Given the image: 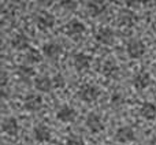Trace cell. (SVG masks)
Wrapping results in <instances>:
<instances>
[{
	"instance_id": "obj_1",
	"label": "cell",
	"mask_w": 156,
	"mask_h": 145,
	"mask_svg": "<svg viewBox=\"0 0 156 145\" xmlns=\"http://www.w3.org/2000/svg\"><path fill=\"white\" fill-rule=\"evenodd\" d=\"M100 93H101V90H100L99 86L88 83V85H83L82 88L80 89L78 96H80V99L85 103H93L100 97Z\"/></svg>"
},
{
	"instance_id": "obj_2",
	"label": "cell",
	"mask_w": 156,
	"mask_h": 145,
	"mask_svg": "<svg viewBox=\"0 0 156 145\" xmlns=\"http://www.w3.org/2000/svg\"><path fill=\"white\" fill-rule=\"evenodd\" d=\"M145 51H147L145 44H144L141 40L134 38V40H132V41L127 43L126 52H127V55H129L130 59H140V58L144 56Z\"/></svg>"
},
{
	"instance_id": "obj_3",
	"label": "cell",
	"mask_w": 156,
	"mask_h": 145,
	"mask_svg": "<svg viewBox=\"0 0 156 145\" xmlns=\"http://www.w3.org/2000/svg\"><path fill=\"white\" fill-rule=\"evenodd\" d=\"M85 30H86L85 25H83L81 21H77V19H71L65 27V33L70 38H73V40L81 38V36L85 33Z\"/></svg>"
},
{
	"instance_id": "obj_4",
	"label": "cell",
	"mask_w": 156,
	"mask_h": 145,
	"mask_svg": "<svg viewBox=\"0 0 156 145\" xmlns=\"http://www.w3.org/2000/svg\"><path fill=\"white\" fill-rule=\"evenodd\" d=\"M115 140L118 143L126 144V143H132L136 140V133L134 129L132 126H122L116 130L115 133Z\"/></svg>"
},
{
	"instance_id": "obj_5",
	"label": "cell",
	"mask_w": 156,
	"mask_h": 145,
	"mask_svg": "<svg viewBox=\"0 0 156 145\" xmlns=\"http://www.w3.org/2000/svg\"><path fill=\"white\" fill-rule=\"evenodd\" d=\"M55 22H56L55 16L52 15V14L47 12V11H43V12H40L37 15V18H36V25H37V27L40 30H48V29H51V27H54Z\"/></svg>"
},
{
	"instance_id": "obj_6",
	"label": "cell",
	"mask_w": 156,
	"mask_h": 145,
	"mask_svg": "<svg viewBox=\"0 0 156 145\" xmlns=\"http://www.w3.org/2000/svg\"><path fill=\"white\" fill-rule=\"evenodd\" d=\"M96 41L103 45H111L115 40V33L110 27H100L96 32Z\"/></svg>"
},
{
	"instance_id": "obj_7",
	"label": "cell",
	"mask_w": 156,
	"mask_h": 145,
	"mask_svg": "<svg viewBox=\"0 0 156 145\" xmlns=\"http://www.w3.org/2000/svg\"><path fill=\"white\" fill-rule=\"evenodd\" d=\"M149 85H151V75H149V72L141 70L133 77V86L137 90H144Z\"/></svg>"
},
{
	"instance_id": "obj_8",
	"label": "cell",
	"mask_w": 156,
	"mask_h": 145,
	"mask_svg": "<svg viewBox=\"0 0 156 145\" xmlns=\"http://www.w3.org/2000/svg\"><path fill=\"white\" fill-rule=\"evenodd\" d=\"M33 134H34L36 141L38 143H48L51 140V129L44 123H38L33 129Z\"/></svg>"
},
{
	"instance_id": "obj_9",
	"label": "cell",
	"mask_w": 156,
	"mask_h": 145,
	"mask_svg": "<svg viewBox=\"0 0 156 145\" xmlns=\"http://www.w3.org/2000/svg\"><path fill=\"white\" fill-rule=\"evenodd\" d=\"M86 126L92 133H100L104 130V125L103 121L96 112H90L86 116Z\"/></svg>"
},
{
	"instance_id": "obj_10",
	"label": "cell",
	"mask_w": 156,
	"mask_h": 145,
	"mask_svg": "<svg viewBox=\"0 0 156 145\" xmlns=\"http://www.w3.org/2000/svg\"><path fill=\"white\" fill-rule=\"evenodd\" d=\"M25 110L30 111V112H37L43 108V99L38 94H29V96L25 99L23 103Z\"/></svg>"
},
{
	"instance_id": "obj_11",
	"label": "cell",
	"mask_w": 156,
	"mask_h": 145,
	"mask_svg": "<svg viewBox=\"0 0 156 145\" xmlns=\"http://www.w3.org/2000/svg\"><path fill=\"white\" fill-rule=\"evenodd\" d=\"M105 4L101 2V0H90V2L86 4V12H88L89 16L92 18H96V16L104 14L105 11Z\"/></svg>"
},
{
	"instance_id": "obj_12",
	"label": "cell",
	"mask_w": 156,
	"mask_h": 145,
	"mask_svg": "<svg viewBox=\"0 0 156 145\" xmlns=\"http://www.w3.org/2000/svg\"><path fill=\"white\" fill-rule=\"evenodd\" d=\"M73 65L77 71H85L90 66V56L83 52H78L73 56Z\"/></svg>"
},
{
	"instance_id": "obj_13",
	"label": "cell",
	"mask_w": 156,
	"mask_h": 145,
	"mask_svg": "<svg viewBox=\"0 0 156 145\" xmlns=\"http://www.w3.org/2000/svg\"><path fill=\"white\" fill-rule=\"evenodd\" d=\"M77 116V111L74 108L69 107V105H63L59 111L56 112V118L58 121L63 122V123H69V122H73Z\"/></svg>"
},
{
	"instance_id": "obj_14",
	"label": "cell",
	"mask_w": 156,
	"mask_h": 145,
	"mask_svg": "<svg viewBox=\"0 0 156 145\" xmlns=\"http://www.w3.org/2000/svg\"><path fill=\"white\" fill-rule=\"evenodd\" d=\"M43 54L48 59H58L62 55V47L58 43H47L43 47Z\"/></svg>"
},
{
	"instance_id": "obj_15",
	"label": "cell",
	"mask_w": 156,
	"mask_h": 145,
	"mask_svg": "<svg viewBox=\"0 0 156 145\" xmlns=\"http://www.w3.org/2000/svg\"><path fill=\"white\" fill-rule=\"evenodd\" d=\"M34 88L40 92L48 93L52 88H54V81L48 77V75H40L34 80Z\"/></svg>"
},
{
	"instance_id": "obj_16",
	"label": "cell",
	"mask_w": 156,
	"mask_h": 145,
	"mask_svg": "<svg viewBox=\"0 0 156 145\" xmlns=\"http://www.w3.org/2000/svg\"><path fill=\"white\" fill-rule=\"evenodd\" d=\"M2 130L4 133H7L8 136H16L19 132V125H18V121L12 116L10 118H5L2 123Z\"/></svg>"
},
{
	"instance_id": "obj_17",
	"label": "cell",
	"mask_w": 156,
	"mask_h": 145,
	"mask_svg": "<svg viewBox=\"0 0 156 145\" xmlns=\"http://www.w3.org/2000/svg\"><path fill=\"white\" fill-rule=\"evenodd\" d=\"M10 44L16 51H23V49L29 48V38H27L23 33H18V34H15L11 38Z\"/></svg>"
},
{
	"instance_id": "obj_18",
	"label": "cell",
	"mask_w": 156,
	"mask_h": 145,
	"mask_svg": "<svg viewBox=\"0 0 156 145\" xmlns=\"http://www.w3.org/2000/svg\"><path fill=\"white\" fill-rule=\"evenodd\" d=\"M140 114L147 121H154L156 118V105L151 101L143 103V105H141V108H140Z\"/></svg>"
},
{
	"instance_id": "obj_19",
	"label": "cell",
	"mask_w": 156,
	"mask_h": 145,
	"mask_svg": "<svg viewBox=\"0 0 156 145\" xmlns=\"http://www.w3.org/2000/svg\"><path fill=\"white\" fill-rule=\"evenodd\" d=\"M118 22L122 25V26L132 27L137 23V16H136L132 11H122V12L119 14Z\"/></svg>"
},
{
	"instance_id": "obj_20",
	"label": "cell",
	"mask_w": 156,
	"mask_h": 145,
	"mask_svg": "<svg viewBox=\"0 0 156 145\" xmlns=\"http://www.w3.org/2000/svg\"><path fill=\"white\" fill-rule=\"evenodd\" d=\"M118 66L115 65V62L114 60H107V62L103 65V72H104L105 77H116L118 75Z\"/></svg>"
},
{
	"instance_id": "obj_21",
	"label": "cell",
	"mask_w": 156,
	"mask_h": 145,
	"mask_svg": "<svg viewBox=\"0 0 156 145\" xmlns=\"http://www.w3.org/2000/svg\"><path fill=\"white\" fill-rule=\"evenodd\" d=\"M16 72H18V77L21 78L22 81H25V82H29L33 78V75H34L33 67H29V66H19Z\"/></svg>"
},
{
	"instance_id": "obj_22",
	"label": "cell",
	"mask_w": 156,
	"mask_h": 145,
	"mask_svg": "<svg viewBox=\"0 0 156 145\" xmlns=\"http://www.w3.org/2000/svg\"><path fill=\"white\" fill-rule=\"evenodd\" d=\"M25 59H26L27 63H30V65H36V63H40L41 59H43V56H41L40 51L36 48H30L29 51H27L26 56H25Z\"/></svg>"
},
{
	"instance_id": "obj_23",
	"label": "cell",
	"mask_w": 156,
	"mask_h": 145,
	"mask_svg": "<svg viewBox=\"0 0 156 145\" xmlns=\"http://www.w3.org/2000/svg\"><path fill=\"white\" fill-rule=\"evenodd\" d=\"M66 145H85L83 140L80 137V136H76V134H70L66 140Z\"/></svg>"
},
{
	"instance_id": "obj_24",
	"label": "cell",
	"mask_w": 156,
	"mask_h": 145,
	"mask_svg": "<svg viewBox=\"0 0 156 145\" xmlns=\"http://www.w3.org/2000/svg\"><path fill=\"white\" fill-rule=\"evenodd\" d=\"M52 81H54L55 88H65V85H66V80L62 74H56L54 78H52Z\"/></svg>"
},
{
	"instance_id": "obj_25",
	"label": "cell",
	"mask_w": 156,
	"mask_h": 145,
	"mask_svg": "<svg viewBox=\"0 0 156 145\" xmlns=\"http://www.w3.org/2000/svg\"><path fill=\"white\" fill-rule=\"evenodd\" d=\"M59 4L67 10H73L77 5V0H59Z\"/></svg>"
},
{
	"instance_id": "obj_26",
	"label": "cell",
	"mask_w": 156,
	"mask_h": 145,
	"mask_svg": "<svg viewBox=\"0 0 156 145\" xmlns=\"http://www.w3.org/2000/svg\"><path fill=\"white\" fill-rule=\"evenodd\" d=\"M111 101H112L114 104H122V103H123V96H122V93L115 92V93L112 94V97H111Z\"/></svg>"
},
{
	"instance_id": "obj_27",
	"label": "cell",
	"mask_w": 156,
	"mask_h": 145,
	"mask_svg": "<svg viewBox=\"0 0 156 145\" xmlns=\"http://www.w3.org/2000/svg\"><path fill=\"white\" fill-rule=\"evenodd\" d=\"M126 4L129 8H138L143 4V0H126Z\"/></svg>"
},
{
	"instance_id": "obj_28",
	"label": "cell",
	"mask_w": 156,
	"mask_h": 145,
	"mask_svg": "<svg viewBox=\"0 0 156 145\" xmlns=\"http://www.w3.org/2000/svg\"><path fill=\"white\" fill-rule=\"evenodd\" d=\"M143 5H145V7H154V5H156V0H143Z\"/></svg>"
},
{
	"instance_id": "obj_29",
	"label": "cell",
	"mask_w": 156,
	"mask_h": 145,
	"mask_svg": "<svg viewBox=\"0 0 156 145\" xmlns=\"http://www.w3.org/2000/svg\"><path fill=\"white\" fill-rule=\"evenodd\" d=\"M148 145H156V137L151 138V141H149V144H148Z\"/></svg>"
}]
</instances>
